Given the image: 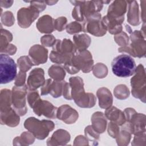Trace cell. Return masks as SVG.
<instances>
[{"label": "cell", "mask_w": 146, "mask_h": 146, "mask_svg": "<svg viewBox=\"0 0 146 146\" xmlns=\"http://www.w3.org/2000/svg\"><path fill=\"white\" fill-rule=\"evenodd\" d=\"M76 52V48L70 39H64L62 41L58 39L52 46L50 58L54 63L64 64L71 59Z\"/></svg>", "instance_id": "cell-1"}, {"label": "cell", "mask_w": 146, "mask_h": 146, "mask_svg": "<svg viewBox=\"0 0 146 146\" xmlns=\"http://www.w3.org/2000/svg\"><path fill=\"white\" fill-rule=\"evenodd\" d=\"M111 68L112 72L116 76L126 78L135 74L136 66L135 60L131 56L127 54H121L113 59Z\"/></svg>", "instance_id": "cell-2"}, {"label": "cell", "mask_w": 146, "mask_h": 146, "mask_svg": "<svg viewBox=\"0 0 146 146\" xmlns=\"http://www.w3.org/2000/svg\"><path fill=\"white\" fill-rule=\"evenodd\" d=\"M24 126L29 132L39 140H43L49 133L50 131L54 129L55 125L52 121L47 120H39L34 117L26 119Z\"/></svg>", "instance_id": "cell-3"}, {"label": "cell", "mask_w": 146, "mask_h": 146, "mask_svg": "<svg viewBox=\"0 0 146 146\" xmlns=\"http://www.w3.org/2000/svg\"><path fill=\"white\" fill-rule=\"evenodd\" d=\"M66 63L70 67L78 72L81 70L83 72L88 73L92 69L94 60L90 52L86 50L76 51L71 59Z\"/></svg>", "instance_id": "cell-4"}, {"label": "cell", "mask_w": 146, "mask_h": 146, "mask_svg": "<svg viewBox=\"0 0 146 146\" xmlns=\"http://www.w3.org/2000/svg\"><path fill=\"white\" fill-rule=\"evenodd\" d=\"M17 76V65L8 55H0V82L6 84L13 81Z\"/></svg>", "instance_id": "cell-5"}, {"label": "cell", "mask_w": 146, "mask_h": 146, "mask_svg": "<svg viewBox=\"0 0 146 146\" xmlns=\"http://www.w3.org/2000/svg\"><path fill=\"white\" fill-rule=\"evenodd\" d=\"M27 87L25 84L22 86H14L11 91V100L14 110L19 116H23L27 112L26 96Z\"/></svg>", "instance_id": "cell-6"}, {"label": "cell", "mask_w": 146, "mask_h": 146, "mask_svg": "<svg viewBox=\"0 0 146 146\" xmlns=\"http://www.w3.org/2000/svg\"><path fill=\"white\" fill-rule=\"evenodd\" d=\"M83 31L88 32L96 36H102L106 34L107 30L101 21V14H92L82 22Z\"/></svg>", "instance_id": "cell-7"}, {"label": "cell", "mask_w": 146, "mask_h": 146, "mask_svg": "<svg viewBox=\"0 0 146 146\" xmlns=\"http://www.w3.org/2000/svg\"><path fill=\"white\" fill-rule=\"evenodd\" d=\"M39 10L30 5L28 7L20 9L17 13L18 24L22 28H27L39 16Z\"/></svg>", "instance_id": "cell-8"}, {"label": "cell", "mask_w": 146, "mask_h": 146, "mask_svg": "<svg viewBox=\"0 0 146 146\" xmlns=\"http://www.w3.org/2000/svg\"><path fill=\"white\" fill-rule=\"evenodd\" d=\"M32 108L34 113L39 116L43 115L48 118L55 119L56 117L58 108L47 100H41L40 99Z\"/></svg>", "instance_id": "cell-9"}, {"label": "cell", "mask_w": 146, "mask_h": 146, "mask_svg": "<svg viewBox=\"0 0 146 146\" xmlns=\"http://www.w3.org/2000/svg\"><path fill=\"white\" fill-rule=\"evenodd\" d=\"M127 2L124 1H115L109 6L107 16L120 23L124 20V15L127 10Z\"/></svg>", "instance_id": "cell-10"}, {"label": "cell", "mask_w": 146, "mask_h": 146, "mask_svg": "<svg viewBox=\"0 0 146 146\" xmlns=\"http://www.w3.org/2000/svg\"><path fill=\"white\" fill-rule=\"evenodd\" d=\"M29 55L33 65H39L47 62L48 50L41 45L35 44L30 48Z\"/></svg>", "instance_id": "cell-11"}, {"label": "cell", "mask_w": 146, "mask_h": 146, "mask_svg": "<svg viewBox=\"0 0 146 146\" xmlns=\"http://www.w3.org/2000/svg\"><path fill=\"white\" fill-rule=\"evenodd\" d=\"M44 72L42 68H36L33 69L28 76L27 84L30 91L35 90L42 86L44 82Z\"/></svg>", "instance_id": "cell-12"}, {"label": "cell", "mask_w": 146, "mask_h": 146, "mask_svg": "<svg viewBox=\"0 0 146 146\" xmlns=\"http://www.w3.org/2000/svg\"><path fill=\"white\" fill-rule=\"evenodd\" d=\"M56 117L66 124H73L78 118V113L70 106L64 104L58 108Z\"/></svg>", "instance_id": "cell-13"}, {"label": "cell", "mask_w": 146, "mask_h": 146, "mask_svg": "<svg viewBox=\"0 0 146 146\" xmlns=\"http://www.w3.org/2000/svg\"><path fill=\"white\" fill-rule=\"evenodd\" d=\"M69 80L72 99L76 102L85 94L83 79L79 76H75L71 77Z\"/></svg>", "instance_id": "cell-14"}, {"label": "cell", "mask_w": 146, "mask_h": 146, "mask_svg": "<svg viewBox=\"0 0 146 146\" xmlns=\"http://www.w3.org/2000/svg\"><path fill=\"white\" fill-rule=\"evenodd\" d=\"M1 124L6 125L9 127H14L19 124L20 118L14 108H11L9 110L1 112L0 116Z\"/></svg>", "instance_id": "cell-15"}, {"label": "cell", "mask_w": 146, "mask_h": 146, "mask_svg": "<svg viewBox=\"0 0 146 146\" xmlns=\"http://www.w3.org/2000/svg\"><path fill=\"white\" fill-rule=\"evenodd\" d=\"M70 140V135L69 133L63 129H58L56 131L51 138L47 140V144L48 145H66Z\"/></svg>", "instance_id": "cell-16"}, {"label": "cell", "mask_w": 146, "mask_h": 146, "mask_svg": "<svg viewBox=\"0 0 146 146\" xmlns=\"http://www.w3.org/2000/svg\"><path fill=\"white\" fill-rule=\"evenodd\" d=\"M105 116L112 122L121 125L125 122V117L123 112L115 107H110L105 111Z\"/></svg>", "instance_id": "cell-17"}, {"label": "cell", "mask_w": 146, "mask_h": 146, "mask_svg": "<svg viewBox=\"0 0 146 146\" xmlns=\"http://www.w3.org/2000/svg\"><path fill=\"white\" fill-rule=\"evenodd\" d=\"M99 99V105L102 108L107 109L112 104V96L110 91L105 87L100 88L96 92Z\"/></svg>", "instance_id": "cell-18"}, {"label": "cell", "mask_w": 146, "mask_h": 146, "mask_svg": "<svg viewBox=\"0 0 146 146\" xmlns=\"http://www.w3.org/2000/svg\"><path fill=\"white\" fill-rule=\"evenodd\" d=\"M54 20L48 15H44L38 20L36 24L38 30L42 33H51L54 30Z\"/></svg>", "instance_id": "cell-19"}, {"label": "cell", "mask_w": 146, "mask_h": 146, "mask_svg": "<svg viewBox=\"0 0 146 146\" xmlns=\"http://www.w3.org/2000/svg\"><path fill=\"white\" fill-rule=\"evenodd\" d=\"M92 128L99 133H103L106 128L107 120L105 115L100 112H95L91 117Z\"/></svg>", "instance_id": "cell-20"}, {"label": "cell", "mask_w": 146, "mask_h": 146, "mask_svg": "<svg viewBox=\"0 0 146 146\" xmlns=\"http://www.w3.org/2000/svg\"><path fill=\"white\" fill-rule=\"evenodd\" d=\"M129 9L127 14V21L132 25L136 26L139 24V9L136 1H128Z\"/></svg>", "instance_id": "cell-21"}, {"label": "cell", "mask_w": 146, "mask_h": 146, "mask_svg": "<svg viewBox=\"0 0 146 146\" xmlns=\"http://www.w3.org/2000/svg\"><path fill=\"white\" fill-rule=\"evenodd\" d=\"M74 45L78 51L86 50L91 43L90 37L85 34L75 35L73 37Z\"/></svg>", "instance_id": "cell-22"}, {"label": "cell", "mask_w": 146, "mask_h": 146, "mask_svg": "<svg viewBox=\"0 0 146 146\" xmlns=\"http://www.w3.org/2000/svg\"><path fill=\"white\" fill-rule=\"evenodd\" d=\"M12 104L11 91L10 90L4 88L1 90L0 94V111H6L10 109Z\"/></svg>", "instance_id": "cell-23"}, {"label": "cell", "mask_w": 146, "mask_h": 146, "mask_svg": "<svg viewBox=\"0 0 146 146\" xmlns=\"http://www.w3.org/2000/svg\"><path fill=\"white\" fill-rule=\"evenodd\" d=\"M49 76L57 81H62L64 79L66 72L64 68L59 65L51 66L48 71Z\"/></svg>", "instance_id": "cell-24"}, {"label": "cell", "mask_w": 146, "mask_h": 146, "mask_svg": "<svg viewBox=\"0 0 146 146\" xmlns=\"http://www.w3.org/2000/svg\"><path fill=\"white\" fill-rule=\"evenodd\" d=\"M34 136L30 132H24L21 136L16 137L13 140V145H29L34 141Z\"/></svg>", "instance_id": "cell-25"}, {"label": "cell", "mask_w": 146, "mask_h": 146, "mask_svg": "<svg viewBox=\"0 0 146 146\" xmlns=\"http://www.w3.org/2000/svg\"><path fill=\"white\" fill-rule=\"evenodd\" d=\"M13 39V35L7 30L1 28V39H0V52L3 51L10 44Z\"/></svg>", "instance_id": "cell-26"}, {"label": "cell", "mask_w": 146, "mask_h": 146, "mask_svg": "<svg viewBox=\"0 0 146 146\" xmlns=\"http://www.w3.org/2000/svg\"><path fill=\"white\" fill-rule=\"evenodd\" d=\"M64 83H65V81H63V80L52 81L51 85L50 91V94L52 95V97L56 98L60 97L62 95H63V87H64Z\"/></svg>", "instance_id": "cell-27"}, {"label": "cell", "mask_w": 146, "mask_h": 146, "mask_svg": "<svg viewBox=\"0 0 146 146\" xmlns=\"http://www.w3.org/2000/svg\"><path fill=\"white\" fill-rule=\"evenodd\" d=\"M72 5H75V7L74 8L72 11V17L79 22H83L84 21V17L83 13L82 7L81 5V1H70Z\"/></svg>", "instance_id": "cell-28"}, {"label": "cell", "mask_w": 146, "mask_h": 146, "mask_svg": "<svg viewBox=\"0 0 146 146\" xmlns=\"http://www.w3.org/2000/svg\"><path fill=\"white\" fill-rule=\"evenodd\" d=\"M17 64L20 71L26 72L34 66L30 58L27 56H21L17 60Z\"/></svg>", "instance_id": "cell-29"}, {"label": "cell", "mask_w": 146, "mask_h": 146, "mask_svg": "<svg viewBox=\"0 0 146 146\" xmlns=\"http://www.w3.org/2000/svg\"><path fill=\"white\" fill-rule=\"evenodd\" d=\"M113 93L115 96L119 99H125L129 95V90L124 84L117 86L113 90Z\"/></svg>", "instance_id": "cell-30"}, {"label": "cell", "mask_w": 146, "mask_h": 146, "mask_svg": "<svg viewBox=\"0 0 146 146\" xmlns=\"http://www.w3.org/2000/svg\"><path fill=\"white\" fill-rule=\"evenodd\" d=\"M116 138L118 145H126L128 144L130 141L131 134L128 131L121 128V131L119 132L118 136Z\"/></svg>", "instance_id": "cell-31"}, {"label": "cell", "mask_w": 146, "mask_h": 146, "mask_svg": "<svg viewBox=\"0 0 146 146\" xmlns=\"http://www.w3.org/2000/svg\"><path fill=\"white\" fill-rule=\"evenodd\" d=\"M94 75L98 78H103L106 76L108 70L106 66L101 63H98L92 68Z\"/></svg>", "instance_id": "cell-32"}, {"label": "cell", "mask_w": 146, "mask_h": 146, "mask_svg": "<svg viewBox=\"0 0 146 146\" xmlns=\"http://www.w3.org/2000/svg\"><path fill=\"white\" fill-rule=\"evenodd\" d=\"M1 20L2 23L6 26H11L15 21L13 13L9 11H6L1 14Z\"/></svg>", "instance_id": "cell-33"}, {"label": "cell", "mask_w": 146, "mask_h": 146, "mask_svg": "<svg viewBox=\"0 0 146 146\" xmlns=\"http://www.w3.org/2000/svg\"><path fill=\"white\" fill-rule=\"evenodd\" d=\"M66 30L70 34L78 33L83 31L82 24L78 22H72L66 26Z\"/></svg>", "instance_id": "cell-34"}, {"label": "cell", "mask_w": 146, "mask_h": 146, "mask_svg": "<svg viewBox=\"0 0 146 146\" xmlns=\"http://www.w3.org/2000/svg\"><path fill=\"white\" fill-rule=\"evenodd\" d=\"M115 42L120 46L124 47L128 43V36L124 32H121L114 37Z\"/></svg>", "instance_id": "cell-35"}, {"label": "cell", "mask_w": 146, "mask_h": 146, "mask_svg": "<svg viewBox=\"0 0 146 146\" xmlns=\"http://www.w3.org/2000/svg\"><path fill=\"white\" fill-rule=\"evenodd\" d=\"M40 99V97L38 92L35 90L30 91L27 94V101L31 108L34 106V104Z\"/></svg>", "instance_id": "cell-36"}, {"label": "cell", "mask_w": 146, "mask_h": 146, "mask_svg": "<svg viewBox=\"0 0 146 146\" xmlns=\"http://www.w3.org/2000/svg\"><path fill=\"white\" fill-rule=\"evenodd\" d=\"M85 135L86 137H87L90 140H96L99 139V133L95 131L91 125L87 126L84 130Z\"/></svg>", "instance_id": "cell-37"}, {"label": "cell", "mask_w": 146, "mask_h": 146, "mask_svg": "<svg viewBox=\"0 0 146 146\" xmlns=\"http://www.w3.org/2000/svg\"><path fill=\"white\" fill-rule=\"evenodd\" d=\"M67 24V19L66 17H61L58 18L55 20H54V29L59 31H63L66 27Z\"/></svg>", "instance_id": "cell-38"}, {"label": "cell", "mask_w": 146, "mask_h": 146, "mask_svg": "<svg viewBox=\"0 0 146 146\" xmlns=\"http://www.w3.org/2000/svg\"><path fill=\"white\" fill-rule=\"evenodd\" d=\"M108 133L113 138H116L119 133L118 125L113 122L109 123L108 125Z\"/></svg>", "instance_id": "cell-39"}, {"label": "cell", "mask_w": 146, "mask_h": 146, "mask_svg": "<svg viewBox=\"0 0 146 146\" xmlns=\"http://www.w3.org/2000/svg\"><path fill=\"white\" fill-rule=\"evenodd\" d=\"M40 42L44 46H53L56 42V39L52 35H46L40 38Z\"/></svg>", "instance_id": "cell-40"}, {"label": "cell", "mask_w": 146, "mask_h": 146, "mask_svg": "<svg viewBox=\"0 0 146 146\" xmlns=\"http://www.w3.org/2000/svg\"><path fill=\"white\" fill-rule=\"evenodd\" d=\"M26 74L25 72L19 71L18 75H17L15 78V86H22L25 85L26 80Z\"/></svg>", "instance_id": "cell-41"}, {"label": "cell", "mask_w": 146, "mask_h": 146, "mask_svg": "<svg viewBox=\"0 0 146 146\" xmlns=\"http://www.w3.org/2000/svg\"><path fill=\"white\" fill-rule=\"evenodd\" d=\"M52 82V80L51 79H48L45 81L44 84L42 86V87L40 89L41 95H47L48 94H50Z\"/></svg>", "instance_id": "cell-42"}, {"label": "cell", "mask_w": 146, "mask_h": 146, "mask_svg": "<svg viewBox=\"0 0 146 146\" xmlns=\"http://www.w3.org/2000/svg\"><path fill=\"white\" fill-rule=\"evenodd\" d=\"M31 5L36 8L39 12L43 11L46 7L45 1H32L30 2Z\"/></svg>", "instance_id": "cell-43"}, {"label": "cell", "mask_w": 146, "mask_h": 146, "mask_svg": "<svg viewBox=\"0 0 146 146\" xmlns=\"http://www.w3.org/2000/svg\"><path fill=\"white\" fill-rule=\"evenodd\" d=\"M17 51V47L13 44H9L8 46L1 53H4L7 55H14Z\"/></svg>", "instance_id": "cell-44"}, {"label": "cell", "mask_w": 146, "mask_h": 146, "mask_svg": "<svg viewBox=\"0 0 146 146\" xmlns=\"http://www.w3.org/2000/svg\"><path fill=\"white\" fill-rule=\"evenodd\" d=\"M13 3V1H4V0H1L0 1V4L1 6L2 7H5V8H8L11 6L12 4Z\"/></svg>", "instance_id": "cell-45"}, {"label": "cell", "mask_w": 146, "mask_h": 146, "mask_svg": "<svg viewBox=\"0 0 146 146\" xmlns=\"http://www.w3.org/2000/svg\"><path fill=\"white\" fill-rule=\"evenodd\" d=\"M58 1H45V3L48 5H53L56 3Z\"/></svg>", "instance_id": "cell-46"}]
</instances>
